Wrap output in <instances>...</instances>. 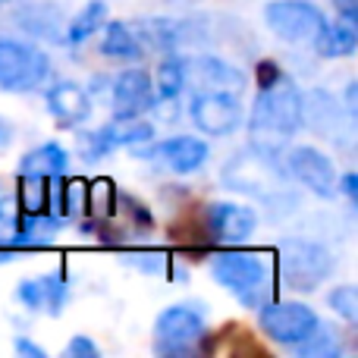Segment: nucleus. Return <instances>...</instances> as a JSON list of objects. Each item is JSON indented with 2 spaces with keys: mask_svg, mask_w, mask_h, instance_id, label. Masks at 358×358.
Returning a JSON list of instances; mask_svg holds the SVG:
<instances>
[{
  "mask_svg": "<svg viewBox=\"0 0 358 358\" xmlns=\"http://www.w3.org/2000/svg\"><path fill=\"white\" fill-rule=\"evenodd\" d=\"M302 92L289 76H280L277 82L258 88L252 117H248V132H252V148L264 155L280 157L283 145L302 129Z\"/></svg>",
  "mask_w": 358,
  "mask_h": 358,
  "instance_id": "1",
  "label": "nucleus"
},
{
  "mask_svg": "<svg viewBox=\"0 0 358 358\" xmlns=\"http://www.w3.org/2000/svg\"><path fill=\"white\" fill-rule=\"evenodd\" d=\"M210 273L245 308L258 311L273 299V264L264 252H220L210 261Z\"/></svg>",
  "mask_w": 358,
  "mask_h": 358,
  "instance_id": "2",
  "label": "nucleus"
},
{
  "mask_svg": "<svg viewBox=\"0 0 358 358\" xmlns=\"http://www.w3.org/2000/svg\"><path fill=\"white\" fill-rule=\"evenodd\" d=\"M286 170L273 155H264L258 148H245L223 167V185L242 195L273 201V195L283 192Z\"/></svg>",
  "mask_w": 358,
  "mask_h": 358,
  "instance_id": "3",
  "label": "nucleus"
},
{
  "mask_svg": "<svg viewBox=\"0 0 358 358\" xmlns=\"http://www.w3.org/2000/svg\"><path fill=\"white\" fill-rule=\"evenodd\" d=\"M280 280L292 292H315L334 273V255L308 239H286L280 245Z\"/></svg>",
  "mask_w": 358,
  "mask_h": 358,
  "instance_id": "4",
  "label": "nucleus"
},
{
  "mask_svg": "<svg viewBox=\"0 0 358 358\" xmlns=\"http://www.w3.org/2000/svg\"><path fill=\"white\" fill-rule=\"evenodd\" d=\"M50 73V60L35 44L0 38V88L3 92H35Z\"/></svg>",
  "mask_w": 358,
  "mask_h": 358,
  "instance_id": "5",
  "label": "nucleus"
},
{
  "mask_svg": "<svg viewBox=\"0 0 358 358\" xmlns=\"http://www.w3.org/2000/svg\"><path fill=\"white\" fill-rule=\"evenodd\" d=\"M208 321L198 305H170L155 324V349L161 355H189L201 343Z\"/></svg>",
  "mask_w": 358,
  "mask_h": 358,
  "instance_id": "6",
  "label": "nucleus"
},
{
  "mask_svg": "<svg viewBox=\"0 0 358 358\" xmlns=\"http://www.w3.org/2000/svg\"><path fill=\"white\" fill-rule=\"evenodd\" d=\"M155 138V126L142 117H113V123L101 126L94 132H79V151L85 161H101L113 148H138Z\"/></svg>",
  "mask_w": 358,
  "mask_h": 358,
  "instance_id": "7",
  "label": "nucleus"
},
{
  "mask_svg": "<svg viewBox=\"0 0 358 358\" xmlns=\"http://www.w3.org/2000/svg\"><path fill=\"white\" fill-rule=\"evenodd\" d=\"M248 85L245 73L220 57H182V92L204 94V92H227L242 94Z\"/></svg>",
  "mask_w": 358,
  "mask_h": 358,
  "instance_id": "8",
  "label": "nucleus"
},
{
  "mask_svg": "<svg viewBox=\"0 0 358 358\" xmlns=\"http://www.w3.org/2000/svg\"><path fill=\"white\" fill-rule=\"evenodd\" d=\"M264 19L273 35L289 44L315 41V35L324 29V22H327L324 13L317 10V6H311L308 0H273V3H267Z\"/></svg>",
  "mask_w": 358,
  "mask_h": 358,
  "instance_id": "9",
  "label": "nucleus"
},
{
  "mask_svg": "<svg viewBox=\"0 0 358 358\" xmlns=\"http://www.w3.org/2000/svg\"><path fill=\"white\" fill-rule=\"evenodd\" d=\"M258 324L273 343L296 346L321 324V317L302 302H273L271 299L264 308H258Z\"/></svg>",
  "mask_w": 358,
  "mask_h": 358,
  "instance_id": "10",
  "label": "nucleus"
},
{
  "mask_svg": "<svg viewBox=\"0 0 358 358\" xmlns=\"http://www.w3.org/2000/svg\"><path fill=\"white\" fill-rule=\"evenodd\" d=\"M302 123H308L321 138H330V142H336V145H346V138L352 136V129H355L352 113H349L334 94L321 92V88L302 94Z\"/></svg>",
  "mask_w": 358,
  "mask_h": 358,
  "instance_id": "11",
  "label": "nucleus"
},
{
  "mask_svg": "<svg viewBox=\"0 0 358 358\" xmlns=\"http://www.w3.org/2000/svg\"><path fill=\"white\" fill-rule=\"evenodd\" d=\"M189 113H192V123L201 132H208V136H229L242 123L239 94H227V92L195 94Z\"/></svg>",
  "mask_w": 358,
  "mask_h": 358,
  "instance_id": "12",
  "label": "nucleus"
},
{
  "mask_svg": "<svg viewBox=\"0 0 358 358\" xmlns=\"http://www.w3.org/2000/svg\"><path fill=\"white\" fill-rule=\"evenodd\" d=\"M286 173L296 176L317 198H334L336 192V170L330 157L317 148H308V145H299L286 155Z\"/></svg>",
  "mask_w": 358,
  "mask_h": 358,
  "instance_id": "13",
  "label": "nucleus"
},
{
  "mask_svg": "<svg viewBox=\"0 0 358 358\" xmlns=\"http://www.w3.org/2000/svg\"><path fill=\"white\" fill-rule=\"evenodd\" d=\"M258 227V217L252 208L245 204H233V201H217L208 208V229L210 239L223 242V245H239Z\"/></svg>",
  "mask_w": 358,
  "mask_h": 358,
  "instance_id": "14",
  "label": "nucleus"
},
{
  "mask_svg": "<svg viewBox=\"0 0 358 358\" xmlns=\"http://www.w3.org/2000/svg\"><path fill=\"white\" fill-rule=\"evenodd\" d=\"M142 157L161 161L164 167H170L173 173L185 176V173H195V170L204 167V161H208V142H201V138H195V136H176V138H167V142L151 145L148 151H142Z\"/></svg>",
  "mask_w": 358,
  "mask_h": 358,
  "instance_id": "15",
  "label": "nucleus"
},
{
  "mask_svg": "<svg viewBox=\"0 0 358 358\" xmlns=\"http://www.w3.org/2000/svg\"><path fill=\"white\" fill-rule=\"evenodd\" d=\"M155 104V82L145 69H126L113 82V117H142Z\"/></svg>",
  "mask_w": 358,
  "mask_h": 358,
  "instance_id": "16",
  "label": "nucleus"
},
{
  "mask_svg": "<svg viewBox=\"0 0 358 358\" xmlns=\"http://www.w3.org/2000/svg\"><path fill=\"white\" fill-rule=\"evenodd\" d=\"M16 299L29 311H44V315H60L69 299V283L60 271L41 273L35 280H22L16 289Z\"/></svg>",
  "mask_w": 358,
  "mask_h": 358,
  "instance_id": "17",
  "label": "nucleus"
},
{
  "mask_svg": "<svg viewBox=\"0 0 358 358\" xmlns=\"http://www.w3.org/2000/svg\"><path fill=\"white\" fill-rule=\"evenodd\" d=\"M48 110L63 129H76L92 117V101L88 92L79 88L76 82H54L48 88Z\"/></svg>",
  "mask_w": 358,
  "mask_h": 358,
  "instance_id": "18",
  "label": "nucleus"
},
{
  "mask_svg": "<svg viewBox=\"0 0 358 358\" xmlns=\"http://www.w3.org/2000/svg\"><path fill=\"white\" fill-rule=\"evenodd\" d=\"M69 167V151L57 142L38 145L35 151L19 161V173H31V176H48V179H60Z\"/></svg>",
  "mask_w": 358,
  "mask_h": 358,
  "instance_id": "19",
  "label": "nucleus"
},
{
  "mask_svg": "<svg viewBox=\"0 0 358 358\" xmlns=\"http://www.w3.org/2000/svg\"><path fill=\"white\" fill-rule=\"evenodd\" d=\"M315 48H317V54L327 57V60H334V57H352L358 48L355 25L346 22V19H340V22H334V25L324 22V29L315 35Z\"/></svg>",
  "mask_w": 358,
  "mask_h": 358,
  "instance_id": "20",
  "label": "nucleus"
},
{
  "mask_svg": "<svg viewBox=\"0 0 358 358\" xmlns=\"http://www.w3.org/2000/svg\"><path fill=\"white\" fill-rule=\"evenodd\" d=\"M104 25H107V31H104V41H101V50L110 60H142L145 48L138 41V35L132 31V25L120 22V19H110Z\"/></svg>",
  "mask_w": 358,
  "mask_h": 358,
  "instance_id": "21",
  "label": "nucleus"
},
{
  "mask_svg": "<svg viewBox=\"0 0 358 358\" xmlns=\"http://www.w3.org/2000/svg\"><path fill=\"white\" fill-rule=\"evenodd\" d=\"M85 201H88V182L79 176L73 179H63L60 185H50V214L63 217V220H69V217H79L85 214Z\"/></svg>",
  "mask_w": 358,
  "mask_h": 358,
  "instance_id": "22",
  "label": "nucleus"
},
{
  "mask_svg": "<svg viewBox=\"0 0 358 358\" xmlns=\"http://www.w3.org/2000/svg\"><path fill=\"white\" fill-rule=\"evenodd\" d=\"M16 208L22 210V214H50V182H48V176L19 173Z\"/></svg>",
  "mask_w": 358,
  "mask_h": 358,
  "instance_id": "23",
  "label": "nucleus"
},
{
  "mask_svg": "<svg viewBox=\"0 0 358 358\" xmlns=\"http://www.w3.org/2000/svg\"><path fill=\"white\" fill-rule=\"evenodd\" d=\"M16 22L22 31L35 38H48V41H57L63 31V19L54 6H25V10H19Z\"/></svg>",
  "mask_w": 358,
  "mask_h": 358,
  "instance_id": "24",
  "label": "nucleus"
},
{
  "mask_svg": "<svg viewBox=\"0 0 358 358\" xmlns=\"http://www.w3.org/2000/svg\"><path fill=\"white\" fill-rule=\"evenodd\" d=\"M104 22H107V3L104 0H92L88 6H82V13H76V19L63 29V41H69V44L88 41L94 31L104 29Z\"/></svg>",
  "mask_w": 358,
  "mask_h": 358,
  "instance_id": "25",
  "label": "nucleus"
},
{
  "mask_svg": "<svg viewBox=\"0 0 358 358\" xmlns=\"http://www.w3.org/2000/svg\"><path fill=\"white\" fill-rule=\"evenodd\" d=\"M117 210V182L110 176H98L88 182V201H85V214L92 220H107Z\"/></svg>",
  "mask_w": 358,
  "mask_h": 358,
  "instance_id": "26",
  "label": "nucleus"
},
{
  "mask_svg": "<svg viewBox=\"0 0 358 358\" xmlns=\"http://www.w3.org/2000/svg\"><path fill=\"white\" fill-rule=\"evenodd\" d=\"M155 98H182V57L167 54L157 66Z\"/></svg>",
  "mask_w": 358,
  "mask_h": 358,
  "instance_id": "27",
  "label": "nucleus"
},
{
  "mask_svg": "<svg viewBox=\"0 0 358 358\" xmlns=\"http://www.w3.org/2000/svg\"><path fill=\"white\" fill-rule=\"evenodd\" d=\"M296 349L302 358H336L340 355V336L317 324L302 343H296Z\"/></svg>",
  "mask_w": 358,
  "mask_h": 358,
  "instance_id": "28",
  "label": "nucleus"
},
{
  "mask_svg": "<svg viewBox=\"0 0 358 358\" xmlns=\"http://www.w3.org/2000/svg\"><path fill=\"white\" fill-rule=\"evenodd\" d=\"M330 308L349 324H358V289L352 283H343L330 292Z\"/></svg>",
  "mask_w": 358,
  "mask_h": 358,
  "instance_id": "29",
  "label": "nucleus"
},
{
  "mask_svg": "<svg viewBox=\"0 0 358 358\" xmlns=\"http://www.w3.org/2000/svg\"><path fill=\"white\" fill-rule=\"evenodd\" d=\"M132 264H138L148 273H164L170 264V258L167 255H157V252H142V255H132Z\"/></svg>",
  "mask_w": 358,
  "mask_h": 358,
  "instance_id": "30",
  "label": "nucleus"
},
{
  "mask_svg": "<svg viewBox=\"0 0 358 358\" xmlns=\"http://www.w3.org/2000/svg\"><path fill=\"white\" fill-rule=\"evenodd\" d=\"M98 355H101V349L82 334L66 343V358H98Z\"/></svg>",
  "mask_w": 358,
  "mask_h": 358,
  "instance_id": "31",
  "label": "nucleus"
},
{
  "mask_svg": "<svg viewBox=\"0 0 358 358\" xmlns=\"http://www.w3.org/2000/svg\"><path fill=\"white\" fill-rule=\"evenodd\" d=\"M13 346H16V352L25 355V358H44V355H48L41 346H38V343H31L29 336H16V343H13Z\"/></svg>",
  "mask_w": 358,
  "mask_h": 358,
  "instance_id": "32",
  "label": "nucleus"
},
{
  "mask_svg": "<svg viewBox=\"0 0 358 358\" xmlns=\"http://www.w3.org/2000/svg\"><path fill=\"white\" fill-rule=\"evenodd\" d=\"M336 13H340V19H346V22H358V0H334Z\"/></svg>",
  "mask_w": 358,
  "mask_h": 358,
  "instance_id": "33",
  "label": "nucleus"
},
{
  "mask_svg": "<svg viewBox=\"0 0 358 358\" xmlns=\"http://www.w3.org/2000/svg\"><path fill=\"white\" fill-rule=\"evenodd\" d=\"M336 185H340V189L343 192H346V195H349V201H358V176L355 173H346V176H343V182H336Z\"/></svg>",
  "mask_w": 358,
  "mask_h": 358,
  "instance_id": "34",
  "label": "nucleus"
},
{
  "mask_svg": "<svg viewBox=\"0 0 358 358\" xmlns=\"http://www.w3.org/2000/svg\"><path fill=\"white\" fill-rule=\"evenodd\" d=\"M6 138H10V126H6V123H3V120H0V145H3V142H6Z\"/></svg>",
  "mask_w": 358,
  "mask_h": 358,
  "instance_id": "35",
  "label": "nucleus"
},
{
  "mask_svg": "<svg viewBox=\"0 0 358 358\" xmlns=\"http://www.w3.org/2000/svg\"><path fill=\"white\" fill-rule=\"evenodd\" d=\"M0 3H6V0H0Z\"/></svg>",
  "mask_w": 358,
  "mask_h": 358,
  "instance_id": "36",
  "label": "nucleus"
}]
</instances>
